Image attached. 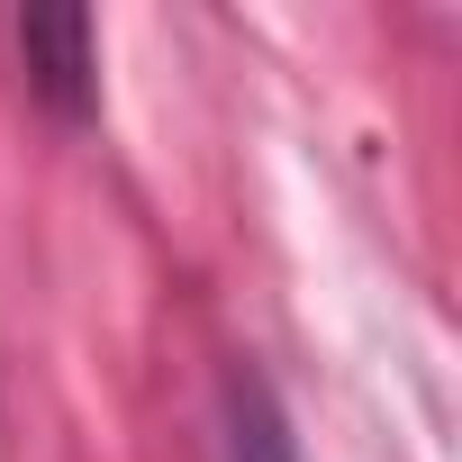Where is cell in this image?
<instances>
[{
  "label": "cell",
  "instance_id": "1",
  "mask_svg": "<svg viewBox=\"0 0 462 462\" xmlns=\"http://www.w3.org/2000/svg\"><path fill=\"white\" fill-rule=\"evenodd\" d=\"M19 55H28V82L64 109V118H82L91 100H100V37H91V19L82 10H37V19H19Z\"/></svg>",
  "mask_w": 462,
  "mask_h": 462
},
{
  "label": "cell",
  "instance_id": "2",
  "mask_svg": "<svg viewBox=\"0 0 462 462\" xmlns=\"http://www.w3.org/2000/svg\"><path fill=\"white\" fill-rule=\"evenodd\" d=\"M226 462H300L291 453V426L263 390H236V417H226Z\"/></svg>",
  "mask_w": 462,
  "mask_h": 462
}]
</instances>
